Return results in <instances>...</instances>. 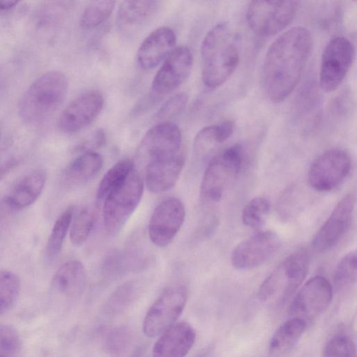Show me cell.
<instances>
[{"mask_svg":"<svg viewBox=\"0 0 357 357\" xmlns=\"http://www.w3.org/2000/svg\"><path fill=\"white\" fill-rule=\"evenodd\" d=\"M312 48L310 31L294 26L280 35L268 49L262 66L267 97L281 102L293 92L305 69Z\"/></svg>","mask_w":357,"mask_h":357,"instance_id":"6da1fadb","label":"cell"},{"mask_svg":"<svg viewBox=\"0 0 357 357\" xmlns=\"http://www.w3.org/2000/svg\"><path fill=\"white\" fill-rule=\"evenodd\" d=\"M202 79L206 86L215 89L233 74L239 62L237 36L227 22L213 26L201 45Z\"/></svg>","mask_w":357,"mask_h":357,"instance_id":"7a4b0ae2","label":"cell"},{"mask_svg":"<svg viewBox=\"0 0 357 357\" xmlns=\"http://www.w3.org/2000/svg\"><path fill=\"white\" fill-rule=\"evenodd\" d=\"M68 90L66 75L59 70H50L38 77L27 88L18 103L21 119L31 125L47 120L65 99Z\"/></svg>","mask_w":357,"mask_h":357,"instance_id":"3957f363","label":"cell"},{"mask_svg":"<svg viewBox=\"0 0 357 357\" xmlns=\"http://www.w3.org/2000/svg\"><path fill=\"white\" fill-rule=\"evenodd\" d=\"M307 263L304 250L289 255L262 282L258 292L259 299L275 306L285 303L305 278Z\"/></svg>","mask_w":357,"mask_h":357,"instance_id":"277c9868","label":"cell"},{"mask_svg":"<svg viewBox=\"0 0 357 357\" xmlns=\"http://www.w3.org/2000/svg\"><path fill=\"white\" fill-rule=\"evenodd\" d=\"M245 161L243 146L234 144L215 155L208 164L200 186L202 199L218 202L237 178Z\"/></svg>","mask_w":357,"mask_h":357,"instance_id":"5b68a950","label":"cell"},{"mask_svg":"<svg viewBox=\"0 0 357 357\" xmlns=\"http://www.w3.org/2000/svg\"><path fill=\"white\" fill-rule=\"evenodd\" d=\"M143 190L142 178L135 169L105 197L102 218L108 235L115 236L121 231L137 208Z\"/></svg>","mask_w":357,"mask_h":357,"instance_id":"8992f818","label":"cell"},{"mask_svg":"<svg viewBox=\"0 0 357 357\" xmlns=\"http://www.w3.org/2000/svg\"><path fill=\"white\" fill-rule=\"evenodd\" d=\"M297 1H253L246 10V20L257 35L271 36L282 31L293 20Z\"/></svg>","mask_w":357,"mask_h":357,"instance_id":"52a82bcc","label":"cell"},{"mask_svg":"<svg viewBox=\"0 0 357 357\" xmlns=\"http://www.w3.org/2000/svg\"><path fill=\"white\" fill-rule=\"evenodd\" d=\"M188 290L183 284L167 287L149 308L143 321V331L150 337L162 334L173 325L183 311Z\"/></svg>","mask_w":357,"mask_h":357,"instance_id":"ba28073f","label":"cell"},{"mask_svg":"<svg viewBox=\"0 0 357 357\" xmlns=\"http://www.w3.org/2000/svg\"><path fill=\"white\" fill-rule=\"evenodd\" d=\"M354 58L352 43L343 36L331 38L325 46L320 63L319 84L326 92L337 89L343 82Z\"/></svg>","mask_w":357,"mask_h":357,"instance_id":"9c48e42d","label":"cell"},{"mask_svg":"<svg viewBox=\"0 0 357 357\" xmlns=\"http://www.w3.org/2000/svg\"><path fill=\"white\" fill-rule=\"evenodd\" d=\"M183 152L179 128L170 121L160 122L150 128L142 139L136 152L139 162L162 160Z\"/></svg>","mask_w":357,"mask_h":357,"instance_id":"30bf717a","label":"cell"},{"mask_svg":"<svg viewBox=\"0 0 357 357\" xmlns=\"http://www.w3.org/2000/svg\"><path fill=\"white\" fill-rule=\"evenodd\" d=\"M351 169L349 155L341 149H331L319 155L311 164L309 183L318 191H331L344 181Z\"/></svg>","mask_w":357,"mask_h":357,"instance_id":"8fae6325","label":"cell"},{"mask_svg":"<svg viewBox=\"0 0 357 357\" xmlns=\"http://www.w3.org/2000/svg\"><path fill=\"white\" fill-rule=\"evenodd\" d=\"M333 297V287L324 277L310 278L296 294L289 307L291 318L306 323L319 317L329 306Z\"/></svg>","mask_w":357,"mask_h":357,"instance_id":"7c38bea8","label":"cell"},{"mask_svg":"<svg viewBox=\"0 0 357 357\" xmlns=\"http://www.w3.org/2000/svg\"><path fill=\"white\" fill-rule=\"evenodd\" d=\"M193 63L191 50L179 46L166 57L151 83L150 96L160 98L179 87L189 76Z\"/></svg>","mask_w":357,"mask_h":357,"instance_id":"4fadbf2b","label":"cell"},{"mask_svg":"<svg viewBox=\"0 0 357 357\" xmlns=\"http://www.w3.org/2000/svg\"><path fill=\"white\" fill-rule=\"evenodd\" d=\"M185 218L183 202L177 197H168L155 208L149 223V236L155 245H169L181 228Z\"/></svg>","mask_w":357,"mask_h":357,"instance_id":"5bb4252c","label":"cell"},{"mask_svg":"<svg viewBox=\"0 0 357 357\" xmlns=\"http://www.w3.org/2000/svg\"><path fill=\"white\" fill-rule=\"evenodd\" d=\"M280 241L272 231H259L239 243L232 250L231 261L239 270L258 267L279 249Z\"/></svg>","mask_w":357,"mask_h":357,"instance_id":"9a60e30c","label":"cell"},{"mask_svg":"<svg viewBox=\"0 0 357 357\" xmlns=\"http://www.w3.org/2000/svg\"><path fill=\"white\" fill-rule=\"evenodd\" d=\"M356 205L353 193L344 195L336 204L328 219L315 234L312 245L319 252L337 245L350 227Z\"/></svg>","mask_w":357,"mask_h":357,"instance_id":"2e32d148","label":"cell"},{"mask_svg":"<svg viewBox=\"0 0 357 357\" xmlns=\"http://www.w3.org/2000/svg\"><path fill=\"white\" fill-rule=\"evenodd\" d=\"M103 103V97L98 91L80 93L63 110L58 121L59 128L68 134L79 132L97 118Z\"/></svg>","mask_w":357,"mask_h":357,"instance_id":"e0dca14e","label":"cell"},{"mask_svg":"<svg viewBox=\"0 0 357 357\" xmlns=\"http://www.w3.org/2000/svg\"><path fill=\"white\" fill-rule=\"evenodd\" d=\"M46 178V172L37 169L18 181L0 200V222L31 205L41 194Z\"/></svg>","mask_w":357,"mask_h":357,"instance_id":"ac0fdd59","label":"cell"},{"mask_svg":"<svg viewBox=\"0 0 357 357\" xmlns=\"http://www.w3.org/2000/svg\"><path fill=\"white\" fill-rule=\"evenodd\" d=\"M176 42L174 31L168 26H160L151 31L140 44L137 59L144 70L155 68L174 50Z\"/></svg>","mask_w":357,"mask_h":357,"instance_id":"d6986e66","label":"cell"},{"mask_svg":"<svg viewBox=\"0 0 357 357\" xmlns=\"http://www.w3.org/2000/svg\"><path fill=\"white\" fill-rule=\"evenodd\" d=\"M196 339L194 328L188 322L174 323L155 342L153 357H185Z\"/></svg>","mask_w":357,"mask_h":357,"instance_id":"ffe728a7","label":"cell"},{"mask_svg":"<svg viewBox=\"0 0 357 357\" xmlns=\"http://www.w3.org/2000/svg\"><path fill=\"white\" fill-rule=\"evenodd\" d=\"M185 162L184 151L175 156L145 164V182L153 193L172 188L177 182Z\"/></svg>","mask_w":357,"mask_h":357,"instance_id":"44dd1931","label":"cell"},{"mask_svg":"<svg viewBox=\"0 0 357 357\" xmlns=\"http://www.w3.org/2000/svg\"><path fill=\"white\" fill-rule=\"evenodd\" d=\"M86 280V271L84 264L78 260H70L58 268L52 283L60 294L75 298L84 292Z\"/></svg>","mask_w":357,"mask_h":357,"instance_id":"7402d4cb","label":"cell"},{"mask_svg":"<svg viewBox=\"0 0 357 357\" xmlns=\"http://www.w3.org/2000/svg\"><path fill=\"white\" fill-rule=\"evenodd\" d=\"M102 155L93 151H85L73 160L62 173V181L68 185H77L94 177L102 169Z\"/></svg>","mask_w":357,"mask_h":357,"instance_id":"603a6c76","label":"cell"},{"mask_svg":"<svg viewBox=\"0 0 357 357\" xmlns=\"http://www.w3.org/2000/svg\"><path fill=\"white\" fill-rule=\"evenodd\" d=\"M160 1H125L119 6L117 22L122 28L134 29L149 22L158 12Z\"/></svg>","mask_w":357,"mask_h":357,"instance_id":"cb8c5ba5","label":"cell"},{"mask_svg":"<svg viewBox=\"0 0 357 357\" xmlns=\"http://www.w3.org/2000/svg\"><path fill=\"white\" fill-rule=\"evenodd\" d=\"M307 323L298 318H290L282 323L273 335L269 352L278 356L289 351L305 331Z\"/></svg>","mask_w":357,"mask_h":357,"instance_id":"d4e9b609","label":"cell"},{"mask_svg":"<svg viewBox=\"0 0 357 357\" xmlns=\"http://www.w3.org/2000/svg\"><path fill=\"white\" fill-rule=\"evenodd\" d=\"M234 129V122L227 120L201 129L196 135L193 149L199 157L207 155L218 144L227 140Z\"/></svg>","mask_w":357,"mask_h":357,"instance_id":"484cf974","label":"cell"},{"mask_svg":"<svg viewBox=\"0 0 357 357\" xmlns=\"http://www.w3.org/2000/svg\"><path fill=\"white\" fill-rule=\"evenodd\" d=\"M74 211L73 206H68L59 215L53 225L45 248V257L50 262L54 261L61 250Z\"/></svg>","mask_w":357,"mask_h":357,"instance_id":"4316f807","label":"cell"},{"mask_svg":"<svg viewBox=\"0 0 357 357\" xmlns=\"http://www.w3.org/2000/svg\"><path fill=\"white\" fill-rule=\"evenodd\" d=\"M139 290L136 281H128L117 287L103 306L104 314L114 317L124 312L135 300Z\"/></svg>","mask_w":357,"mask_h":357,"instance_id":"83f0119b","label":"cell"},{"mask_svg":"<svg viewBox=\"0 0 357 357\" xmlns=\"http://www.w3.org/2000/svg\"><path fill=\"white\" fill-rule=\"evenodd\" d=\"M134 169L135 162L130 158H124L116 162L102 178L96 192L97 199H104Z\"/></svg>","mask_w":357,"mask_h":357,"instance_id":"f1b7e54d","label":"cell"},{"mask_svg":"<svg viewBox=\"0 0 357 357\" xmlns=\"http://www.w3.org/2000/svg\"><path fill=\"white\" fill-rule=\"evenodd\" d=\"M21 289L20 279L10 271H0V316L16 303Z\"/></svg>","mask_w":357,"mask_h":357,"instance_id":"f546056e","label":"cell"},{"mask_svg":"<svg viewBox=\"0 0 357 357\" xmlns=\"http://www.w3.org/2000/svg\"><path fill=\"white\" fill-rule=\"evenodd\" d=\"M115 3V1L108 0L90 1L82 12L81 26L91 29L105 22L112 15Z\"/></svg>","mask_w":357,"mask_h":357,"instance_id":"4dcf8cb0","label":"cell"},{"mask_svg":"<svg viewBox=\"0 0 357 357\" xmlns=\"http://www.w3.org/2000/svg\"><path fill=\"white\" fill-rule=\"evenodd\" d=\"M132 340L130 329L120 326L108 331L103 340V349L108 355L119 357L129 348Z\"/></svg>","mask_w":357,"mask_h":357,"instance_id":"1f68e13d","label":"cell"},{"mask_svg":"<svg viewBox=\"0 0 357 357\" xmlns=\"http://www.w3.org/2000/svg\"><path fill=\"white\" fill-rule=\"evenodd\" d=\"M270 208V202L266 197H254L243 209L241 218L243 224L255 229L261 228L266 220Z\"/></svg>","mask_w":357,"mask_h":357,"instance_id":"d6a6232c","label":"cell"},{"mask_svg":"<svg viewBox=\"0 0 357 357\" xmlns=\"http://www.w3.org/2000/svg\"><path fill=\"white\" fill-rule=\"evenodd\" d=\"M96 222V213L89 207L82 209L73 221L70 238L73 245L82 246L87 240Z\"/></svg>","mask_w":357,"mask_h":357,"instance_id":"836d02e7","label":"cell"},{"mask_svg":"<svg viewBox=\"0 0 357 357\" xmlns=\"http://www.w3.org/2000/svg\"><path fill=\"white\" fill-rule=\"evenodd\" d=\"M356 252L351 251L344 256L337 265L333 275V284L340 289L349 286L356 280Z\"/></svg>","mask_w":357,"mask_h":357,"instance_id":"e575fe53","label":"cell"},{"mask_svg":"<svg viewBox=\"0 0 357 357\" xmlns=\"http://www.w3.org/2000/svg\"><path fill=\"white\" fill-rule=\"evenodd\" d=\"M324 357H356V346L352 339L346 334L332 337L324 349Z\"/></svg>","mask_w":357,"mask_h":357,"instance_id":"d590c367","label":"cell"},{"mask_svg":"<svg viewBox=\"0 0 357 357\" xmlns=\"http://www.w3.org/2000/svg\"><path fill=\"white\" fill-rule=\"evenodd\" d=\"M20 351L21 339L16 328L0 324V357H19Z\"/></svg>","mask_w":357,"mask_h":357,"instance_id":"8d00e7d4","label":"cell"},{"mask_svg":"<svg viewBox=\"0 0 357 357\" xmlns=\"http://www.w3.org/2000/svg\"><path fill=\"white\" fill-rule=\"evenodd\" d=\"M188 96L181 92L169 98L155 113L154 119L160 122L169 121V119L178 116L185 108Z\"/></svg>","mask_w":357,"mask_h":357,"instance_id":"74e56055","label":"cell"},{"mask_svg":"<svg viewBox=\"0 0 357 357\" xmlns=\"http://www.w3.org/2000/svg\"><path fill=\"white\" fill-rule=\"evenodd\" d=\"M125 269L126 268L122 255L115 251L106 257L102 265V273L109 278L118 275Z\"/></svg>","mask_w":357,"mask_h":357,"instance_id":"f35d334b","label":"cell"},{"mask_svg":"<svg viewBox=\"0 0 357 357\" xmlns=\"http://www.w3.org/2000/svg\"><path fill=\"white\" fill-rule=\"evenodd\" d=\"M17 1H0V13L8 12L13 10L17 4Z\"/></svg>","mask_w":357,"mask_h":357,"instance_id":"ab89813d","label":"cell"},{"mask_svg":"<svg viewBox=\"0 0 357 357\" xmlns=\"http://www.w3.org/2000/svg\"><path fill=\"white\" fill-rule=\"evenodd\" d=\"M195 357H215L212 351L209 349H205Z\"/></svg>","mask_w":357,"mask_h":357,"instance_id":"60d3db41","label":"cell"}]
</instances>
